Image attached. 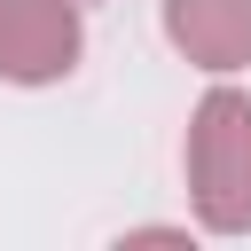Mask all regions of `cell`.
Instances as JSON below:
<instances>
[{
	"label": "cell",
	"mask_w": 251,
	"mask_h": 251,
	"mask_svg": "<svg viewBox=\"0 0 251 251\" xmlns=\"http://www.w3.org/2000/svg\"><path fill=\"white\" fill-rule=\"evenodd\" d=\"M165 31L204 71L251 63V0H165Z\"/></svg>",
	"instance_id": "3"
},
{
	"label": "cell",
	"mask_w": 251,
	"mask_h": 251,
	"mask_svg": "<svg viewBox=\"0 0 251 251\" xmlns=\"http://www.w3.org/2000/svg\"><path fill=\"white\" fill-rule=\"evenodd\" d=\"M78 63V8L71 0H0V78L47 86Z\"/></svg>",
	"instance_id": "2"
},
{
	"label": "cell",
	"mask_w": 251,
	"mask_h": 251,
	"mask_svg": "<svg viewBox=\"0 0 251 251\" xmlns=\"http://www.w3.org/2000/svg\"><path fill=\"white\" fill-rule=\"evenodd\" d=\"M188 188L212 235H251V94L212 86L188 126Z\"/></svg>",
	"instance_id": "1"
}]
</instances>
